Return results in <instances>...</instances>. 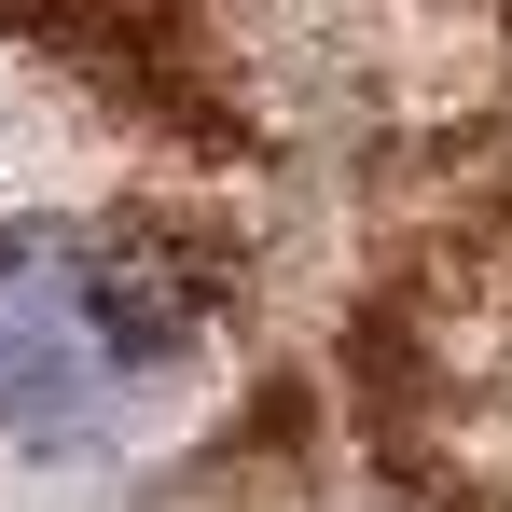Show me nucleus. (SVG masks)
I'll list each match as a JSON object with an SVG mask.
<instances>
[{
  "mask_svg": "<svg viewBox=\"0 0 512 512\" xmlns=\"http://www.w3.org/2000/svg\"><path fill=\"white\" fill-rule=\"evenodd\" d=\"M180 319L194 291L139 236H0V443H84L180 360Z\"/></svg>",
  "mask_w": 512,
  "mask_h": 512,
  "instance_id": "obj_1",
  "label": "nucleus"
}]
</instances>
